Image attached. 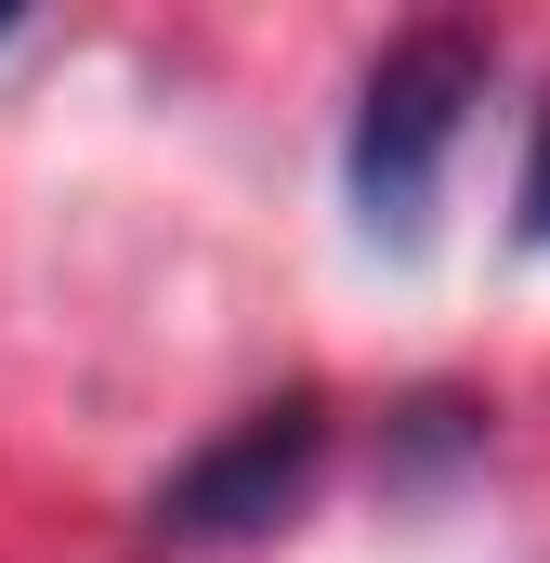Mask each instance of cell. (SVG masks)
Masks as SVG:
<instances>
[{"mask_svg":"<svg viewBox=\"0 0 550 563\" xmlns=\"http://www.w3.org/2000/svg\"><path fill=\"white\" fill-rule=\"evenodd\" d=\"M472 106H485V40H472V26H407V40L367 66V92H354V210H367L394 250L432 223L446 144H459Z\"/></svg>","mask_w":550,"mask_h":563,"instance_id":"cell-1","label":"cell"},{"mask_svg":"<svg viewBox=\"0 0 550 563\" xmlns=\"http://www.w3.org/2000/svg\"><path fill=\"white\" fill-rule=\"evenodd\" d=\"M315 445H328V420H315V394H288V407H250V420L223 432L170 498H157V525L170 538H250V525H275L301 485H315Z\"/></svg>","mask_w":550,"mask_h":563,"instance_id":"cell-2","label":"cell"},{"mask_svg":"<svg viewBox=\"0 0 550 563\" xmlns=\"http://www.w3.org/2000/svg\"><path fill=\"white\" fill-rule=\"evenodd\" d=\"M512 210H525V250H550V106H538V144H525V184H512Z\"/></svg>","mask_w":550,"mask_h":563,"instance_id":"cell-3","label":"cell"}]
</instances>
